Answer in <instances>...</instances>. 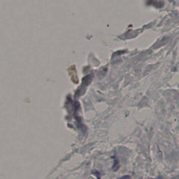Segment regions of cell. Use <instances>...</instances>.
Instances as JSON below:
<instances>
[{
	"label": "cell",
	"mask_w": 179,
	"mask_h": 179,
	"mask_svg": "<svg viewBox=\"0 0 179 179\" xmlns=\"http://www.w3.org/2000/svg\"><path fill=\"white\" fill-rule=\"evenodd\" d=\"M130 177L129 176H127V175H125V176H124V177H122L121 179H127L128 178H129Z\"/></svg>",
	"instance_id": "cell-1"
},
{
	"label": "cell",
	"mask_w": 179,
	"mask_h": 179,
	"mask_svg": "<svg viewBox=\"0 0 179 179\" xmlns=\"http://www.w3.org/2000/svg\"><path fill=\"white\" fill-rule=\"evenodd\" d=\"M156 179H164V178H162V177H161V176H160V177H158V178H157Z\"/></svg>",
	"instance_id": "cell-2"
}]
</instances>
